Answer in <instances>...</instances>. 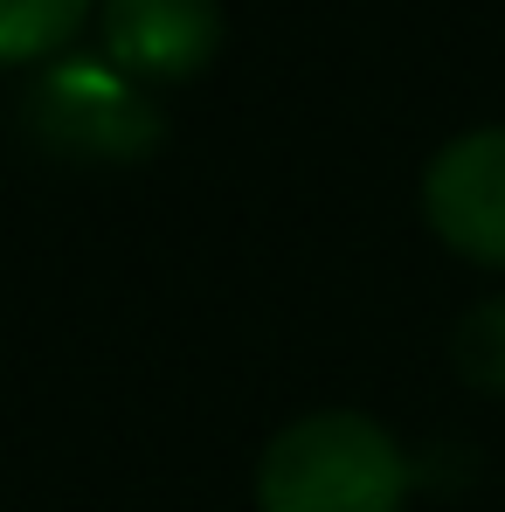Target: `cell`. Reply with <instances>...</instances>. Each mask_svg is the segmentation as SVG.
Masks as SVG:
<instances>
[{"label":"cell","mask_w":505,"mask_h":512,"mask_svg":"<svg viewBox=\"0 0 505 512\" xmlns=\"http://www.w3.org/2000/svg\"><path fill=\"white\" fill-rule=\"evenodd\" d=\"M409 450L360 409H312L263 443L256 512H409Z\"/></svg>","instance_id":"6da1fadb"},{"label":"cell","mask_w":505,"mask_h":512,"mask_svg":"<svg viewBox=\"0 0 505 512\" xmlns=\"http://www.w3.org/2000/svg\"><path fill=\"white\" fill-rule=\"evenodd\" d=\"M21 118L42 146H56L70 160H97V167L146 160L160 146V111L146 84H132L104 56H56L21 90Z\"/></svg>","instance_id":"7a4b0ae2"},{"label":"cell","mask_w":505,"mask_h":512,"mask_svg":"<svg viewBox=\"0 0 505 512\" xmlns=\"http://www.w3.org/2000/svg\"><path fill=\"white\" fill-rule=\"evenodd\" d=\"M422 222L464 263L505 270V125H471L429 153Z\"/></svg>","instance_id":"3957f363"},{"label":"cell","mask_w":505,"mask_h":512,"mask_svg":"<svg viewBox=\"0 0 505 512\" xmlns=\"http://www.w3.org/2000/svg\"><path fill=\"white\" fill-rule=\"evenodd\" d=\"M97 35L132 84H187L222 49V0H97Z\"/></svg>","instance_id":"277c9868"},{"label":"cell","mask_w":505,"mask_h":512,"mask_svg":"<svg viewBox=\"0 0 505 512\" xmlns=\"http://www.w3.org/2000/svg\"><path fill=\"white\" fill-rule=\"evenodd\" d=\"M90 21V0H0V63H49Z\"/></svg>","instance_id":"5b68a950"},{"label":"cell","mask_w":505,"mask_h":512,"mask_svg":"<svg viewBox=\"0 0 505 512\" xmlns=\"http://www.w3.org/2000/svg\"><path fill=\"white\" fill-rule=\"evenodd\" d=\"M450 367L478 388V395H505V298H485L457 319L450 333Z\"/></svg>","instance_id":"8992f818"}]
</instances>
